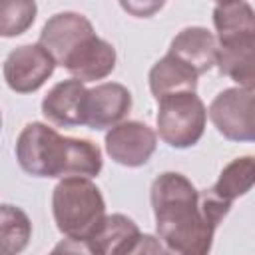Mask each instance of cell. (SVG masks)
Segmentation results:
<instances>
[{
    "instance_id": "obj_5",
    "label": "cell",
    "mask_w": 255,
    "mask_h": 255,
    "mask_svg": "<svg viewBox=\"0 0 255 255\" xmlns=\"http://www.w3.org/2000/svg\"><path fill=\"white\" fill-rule=\"evenodd\" d=\"M207 116L229 141H255V92L227 88L209 104Z\"/></svg>"
},
{
    "instance_id": "obj_22",
    "label": "cell",
    "mask_w": 255,
    "mask_h": 255,
    "mask_svg": "<svg viewBox=\"0 0 255 255\" xmlns=\"http://www.w3.org/2000/svg\"><path fill=\"white\" fill-rule=\"evenodd\" d=\"M163 6V2H153V4H137V2H122V8L124 10H128V12H131L133 16H137V18H147V16H151L155 10H159Z\"/></svg>"
},
{
    "instance_id": "obj_14",
    "label": "cell",
    "mask_w": 255,
    "mask_h": 255,
    "mask_svg": "<svg viewBox=\"0 0 255 255\" xmlns=\"http://www.w3.org/2000/svg\"><path fill=\"white\" fill-rule=\"evenodd\" d=\"M215 66L237 88L255 92V36L219 46Z\"/></svg>"
},
{
    "instance_id": "obj_20",
    "label": "cell",
    "mask_w": 255,
    "mask_h": 255,
    "mask_svg": "<svg viewBox=\"0 0 255 255\" xmlns=\"http://www.w3.org/2000/svg\"><path fill=\"white\" fill-rule=\"evenodd\" d=\"M120 255H171V253L167 251V247L161 243L159 237L141 233Z\"/></svg>"
},
{
    "instance_id": "obj_16",
    "label": "cell",
    "mask_w": 255,
    "mask_h": 255,
    "mask_svg": "<svg viewBox=\"0 0 255 255\" xmlns=\"http://www.w3.org/2000/svg\"><path fill=\"white\" fill-rule=\"evenodd\" d=\"M255 187V155H241L231 159L219 173L217 181L207 189L215 199L229 205Z\"/></svg>"
},
{
    "instance_id": "obj_12",
    "label": "cell",
    "mask_w": 255,
    "mask_h": 255,
    "mask_svg": "<svg viewBox=\"0 0 255 255\" xmlns=\"http://www.w3.org/2000/svg\"><path fill=\"white\" fill-rule=\"evenodd\" d=\"M217 50H219L217 36H213L203 26L183 28L171 40L169 46V54H173L191 70H195L197 76L209 72L217 64Z\"/></svg>"
},
{
    "instance_id": "obj_15",
    "label": "cell",
    "mask_w": 255,
    "mask_h": 255,
    "mask_svg": "<svg viewBox=\"0 0 255 255\" xmlns=\"http://www.w3.org/2000/svg\"><path fill=\"white\" fill-rule=\"evenodd\" d=\"M213 24L217 32V44H231L255 36V10L247 2L215 4Z\"/></svg>"
},
{
    "instance_id": "obj_17",
    "label": "cell",
    "mask_w": 255,
    "mask_h": 255,
    "mask_svg": "<svg viewBox=\"0 0 255 255\" xmlns=\"http://www.w3.org/2000/svg\"><path fill=\"white\" fill-rule=\"evenodd\" d=\"M139 235L141 231L133 223V219L122 213H114V215H106L98 231L88 241L100 255H120Z\"/></svg>"
},
{
    "instance_id": "obj_13",
    "label": "cell",
    "mask_w": 255,
    "mask_h": 255,
    "mask_svg": "<svg viewBox=\"0 0 255 255\" xmlns=\"http://www.w3.org/2000/svg\"><path fill=\"white\" fill-rule=\"evenodd\" d=\"M197 72L191 70L187 64H183L173 54H165L161 60H157L149 70V90L153 98L159 102L161 98L173 96V94H187L197 90Z\"/></svg>"
},
{
    "instance_id": "obj_6",
    "label": "cell",
    "mask_w": 255,
    "mask_h": 255,
    "mask_svg": "<svg viewBox=\"0 0 255 255\" xmlns=\"http://www.w3.org/2000/svg\"><path fill=\"white\" fill-rule=\"evenodd\" d=\"M56 60L40 44H24L4 60V80L16 94H32L54 74Z\"/></svg>"
},
{
    "instance_id": "obj_2",
    "label": "cell",
    "mask_w": 255,
    "mask_h": 255,
    "mask_svg": "<svg viewBox=\"0 0 255 255\" xmlns=\"http://www.w3.org/2000/svg\"><path fill=\"white\" fill-rule=\"evenodd\" d=\"M16 159L34 177H96L104 159L90 139L60 135L42 122L28 124L16 139Z\"/></svg>"
},
{
    "instance_id": "obj_9",
    "label": "cell",
    "mask_w": 255,
    "mask_h": 255,
    "mask_svg": "<svg viewBox=\"0 0 255 255\" xmlns=\"http://www.w3.org/2000/svg\"><path fill=\"white\" fill-rule=\"evenodd\" d=\"M131 110V94L118 82H106L86 96L84 126L90 129H112L124 122Z\"/></svg>"
},
{
    "instance_id": "obj_3",
    "label": "cell",
    "mask_w": 255,
    "mask_h": 255,
    "mask_svg": "<svg viewBox=\"0 0 255 255\" xmlns=\"http://www.w3.org/2000/svg\"><path fill=\"white\" fill-rule=\"evenodd\" d=\"M52 213L60 233L88 241L106 219V201L90 177H64L54 187Z\"/></svg>"
},
{
    "instance_id": "obj_7",
    "label": "cell",
    "mask_w": 255,
    "mask_h": 255,
    "mask_svg": "<svg viewBox=\"0 0 255 255\" xmlns=\"http://www.w3.org/2000/svg\"><path fill=\"white\" fill-rule=\"evenodd\" d=\"M157 147L155 131L135 120L118 124L106 133V151L108 155L126 167H139L149 161Z\"/></svg>"
},
{
    "instance_id": "obj_21",
    "label": "cell",
    "mask_w": 255,
    "mask_h": 255,
    "mask_svg": "<svg viewBox=\"0 0 255 255\" xmlns=\"http://www.w3.org/2000/svg\"><path fill=\"white\" fill-rule=\"evenodd\" d=\"M48 255H100L90 241L86 239H72L66 237L54 245V249Z\"/></svg>"
},
{
    "instance_id": "obj_1",
    "label": "cell",
    "mask_w": 255,
    "mask_h": 255,
    "mask_svg": "<svg viewBox=\"0 0 255 255\" xmlns=\"http://www.w3.org/2000/svg\"><path fill=\"white\" fill-rule=\"evenodd\" d=\"M155 231L171 255H209L219 221L229 205L177 171L159 173L149 189Z\"/></svg>"
},
{
    "instance_id": "obj_18",
    "label": "cell",
    "mask_w": 255,
    "mask_h": 255,
    "mask_svg": "<svg viewBox=\"0 0 255 255\" xmlns=\"http://www.w3.org/2000/svg\"><path fill=\"white\" fill-rule=\"evenodd\" d=\"M32 237V223L28 215L10 203L0 209V255H20Z\"/></svg>"
},
{
    "instance_id": "obj_8",
    "label": "cell",
    "mask_w": 255,
    "mask_h": 255,
    "mask_svg": "<svg viewBox=\"0 0 255 255\" xmlns=\"http://www.w3.org/2000/svg\"><path fill=\"white\" fill-rule=\"evenodd\" d=\"M94 34V26L84 14L58 12L44 24L38 44L56 60V64L64 66L68 56Z\"/></svg>"
},
{
    "instance_id": "obj_11",
    "label": "cell",
    "mask_w": 255,
    "mask_h": 255,
    "mask_svg": "<svg viewBox=\"0 0 255 255\" xmlns=\"http://www.w3.org/2000/svg\"><path fill=\"white\" fill-rule=\"evenodd\" d=\"M64 68L74 80H80L82 84L104 80L116 68V50L110 42L94 34L68 56Z\"/></svg>"
},
{
    "instance_id": "obj_4",
    "label": "cell",
    "mask_w": 255,
    "mask_h": 255,
    "mask_svg": "<svg viewBox=\"0 0 255 255\" xmlns=\"http://www.w3.org/2000/svg\"><path fill=\"white\" fill-rule=\"evenodd\" d=\"M155 124L159 137L167 145L185 149L203 137L207 110L195 92L173 94L157 102Z\"/></svg>"
},
{
    "instance_id": "obj_10",
    "label": "cell",
    "mask_w": 255,
    "mask_h": 255,
    "mask_svg": "<svg viewBox=\"0 0 255 255\" xmlns=\"http://www.w3.org/2000/svg\"><path fill=\"white\" fill-rule=\"evenodd\" d=\"M88 88L80 80L58 82L42 100V114L48 122L60 128L84 126V108H86Z\"/></svg>"
},
{
    "instance_id": "obj_19",
    "label": "cell",
    "mask_w": 255,
    "mask_h": 255,
    "mask_svg": "<svg viewBox=\"0 0 255 255\" xmlns=\"http://www.w3.org/2000/svg\"><path fill=\"white\" fill-rule=\"evenodd\" d=\"M38 6L30 0H10L0 4V36L12 38L24 34L36 18Z\"/></svg>"
}]
</instances>
